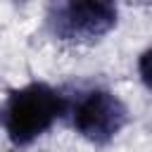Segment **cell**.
Masks as SVG:
<instances>
[{
  "mask_svg": "<svg viewBox=\"0 0 152 152\" xmlns=\"http://www.w3.org/2000/svg\"><path fill=\"white\" fill-rule=\"evenodd\" d=\"M71 97L48 81H28L0 104V128L14 147H28L69 114Z\"/></svg>",
  "mask_w": 152,
  "mask_h": 152,
  "instance_id": "1",
  "label": "cell"
},
{
  "mask_svg": "<svg viewBox=\"0 0 152 152\" xmlns=\"http://www.w3.org/2000/svg\"><path fill=\"white\" fill-rule=\"evenodd\" d=\"M71 128L90 145L107 147L128 126L131 114L126 102L104 86H93L71 100L69 107Z\"/></svg>",
  "mask_w": 152,
  "mask_h": 152,
  "instance_id": "3",
  "label": "cell"
},
{
  "mask_svg": "<svg viewBox=\"0 0 152 152\" xmlns=\"http://www.w3.org/2000/svg\"><path fill=\"white\" fill-rule=\"evenodd\" d=\"M135 69H138V78H140V83L152 93V45L145 48V50L138 55V64H135Z\"/></svg>",
  "mask_w": 152,
  "mask_h": 152,
  "instance_id": "4",
  "label": "cell"
},
{
  "mask_svg": "<svg viewBox=\"0 0 152 152\" xmlns=\"http://www.w3.org/2000/svg\"><path fill=\"white\" fill-rule=\"evenodd\" d=\"M119 24V7L107 0H66L45 10L48 33L66 45H93Z\"/></svg>",
  "mask_w": 152,
  "mask_h": 152,
  "instance_id": "2",
  "label": "cell"
}]
</instances>
